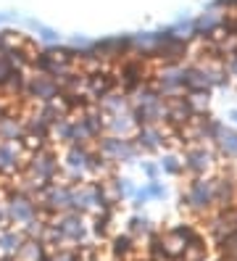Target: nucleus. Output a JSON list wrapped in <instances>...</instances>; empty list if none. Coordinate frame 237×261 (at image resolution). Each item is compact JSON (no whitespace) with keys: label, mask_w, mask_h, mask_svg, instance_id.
Masks as SVG:
<instances>
[{"label":"nucleus","mask_w":237,"mask_h":261,"mask_svg":"<svg viewBox=\"0 0 237 261\" xmlns=\"http://www.w3.org/2000/svg\"><path fill=\"white\" fill-rule=\"evenodd\" d=\"M205 198H208V188H205V185H195V190H193V201H195V206H200Z\"/></svg>","instance_id":"1"},{"label":"nucleus","mask_w":237,"mask_h":261,"mask_svg":"<svg viewBox=\"0 0 237 261\" xmlns=\"http://www.w3.org/2000/svg\"><path fill=\"white\" fill-rule=\"evenodd\" d=\"M224 148H227V150H237V137H234V135L224 137Z\"/></svg>","instance_id":"2"},{"label":"nucleus","mask_w":237,"mask_h":261,"mask_svg":"<svg viewBox=\"0 0 237 261\" xmlns=\"http://www.w3.org/2000/svg\"><path fill=\"white\" fill-rule=\"evenodd\" d=\"M234 119H237V114H234Z\"/></svg>","instance_id":"3"}]
</instances>
